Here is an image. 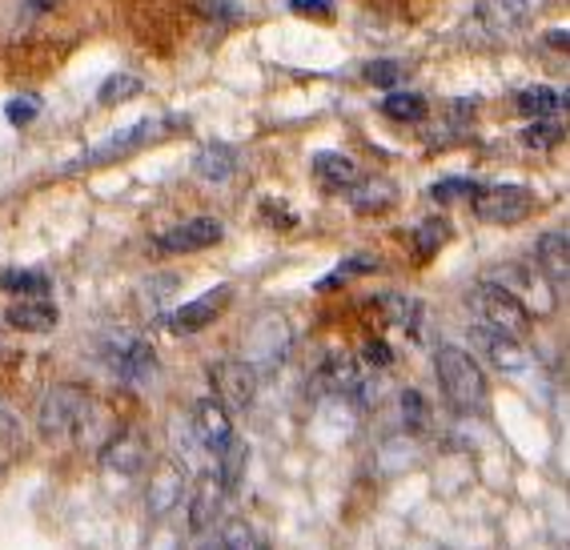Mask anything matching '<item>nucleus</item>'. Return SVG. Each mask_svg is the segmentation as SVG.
<instances>
[{
	"instance_id": "nucleus-1",
	"label": "nucleus",
	"mask_w": 570,
	"mask_h": 550,
	"mask_svg": "<svg viewBox=\"0 0 570 550\" xmlns=\"http://www.w3.org/2000/svg\"><path fill=\"white\" fill-rule=\"evenodd\" d=\"M434 370H439L442 394L459 414H479L487 406V374L462 346L434 350Z\"/></svg>"
},
{
	"instance_id": "nucleus-2",
	"label": "nucleus",
	"mask_w": 570,
	"mask_h": 550,
	"mask_svg": "<svg viewBox=\"0 0 570 550\" xmlns=\"http://www.w3.org/2000/svg\"><path fill=\"white\" fill-rule=\"evenodd\" d=\"M89 419H92V397L81 386L45 390L41 406H37V426L52 442L81 439L85 430H89Z\"/></svg>"
},
{
	"instance_id": "nucleus-3",
	"label": "nucleus",
	"mask_w": 570,
	"mask_h": 550,
	"mask_svg": "<svg viewBox=\"0 0 570 550\" xmlns=\"http://www.w3.org/2000/svg\"><path fill=\"white\" fill-rule=\"evenodd\" d=\"M174 117H149V121H137L129 125V129L112 132V137H105L101 145H92L89 154L77 157V161L69 165V174H77V169H92V165H105V161H117V157H129L137 154L141 145L157 141V137H165V132L174 129Z\"/></svg>"
},
{
	"instance_id": "nucleus-4",
	"label": "nucleus",
	"mask_w": 570,
	"mask_h": 550,
	"mask_svg": "<svg viewBox=\"0 0 570 550\" xmlns=\"http://www.w3.org/2000/svg\"><path fill=\"white\" fill-rule=\"evenodd\" d=\"M470 205H474V217L487 225H519L534 209V194H530L527 185H514V181L479 185L470 194Z\"/></svg>"
},
{
	"instance_id": "nucleus-5",
	"label": "nucleus",
	"mask_w": 570,
	"mask_h": 550,
	"mask_svg": "<svg viewBox=\"0 0 570 550\" xmlns=\"http://www.w3.org/2000/svg\"><path fill=\"white\" fill-rule=\"evenodd\" d=\"M470 306H474L479 322H487V326L507 330V334H514V337L530 334V310L522 306L510 289H502L499 282H482V286L470 294Z\"/></svg>"
},
{
	"instance_id": "nucleus-6",
	"label": "nucleus",
	"mask_w": 570,
	"mask_h": 550,
	"mask_svg": "<svg viewBox=\"0 0 570 550\" xmlns=\"http://www.w3.org/2000/svg\"><path fill=\"white\" fill-rule=\"evenodd\" d=\"M105 362H109L112 374L121 377V382H129V386H145V382L157 377L154 346L137 334H112L109 342H105Z\"/></svg>"
},
{
	"instance_id": "nucleus-7",
	"label": "nucleus",
	"mask_w": 570,
	"mask_h": 550,
	"mask_svg": "<svg viewBox=\"0 0 570 550\" xmlns=\"http://www.w3.org/2000/svg\"><path fill=\"white\" fill-rule=\"evenodd\" d=\"M209 386H214V397L222 402L229 414L237 410H249L257 397V370L245 362V357H225V362H214L209 366Z\"/></svg>"
},
{
	"instance_id": "nucleus-8",
	"label": "nucleus",
	"mask_w": 570,
	"mask_h": 550,
	"mask_svg": "<svg viewBox=\"0 0 570 550\" xmlns=\"http://www.w3.org/2000/svg\"><path fill=\"white\" fill-rule=\"evenodd\" d=\"M470 337H474V346L487 354L490 366L502 370V374H527L530 370V350L522 346V337L507 334V330L487 326V322H474Z\"/></svg>"
},
{
	"instance_id": "nucleus-9",
	"label": "nucleus",
	"mask_w": 570,
	"mask_h": 550,
	"mask_svg": "<svg viewBox=\"0 0 570 550\" xmlns=\"http://www.w3.org/2000/svg\"><path fill=\"white\" fill-rule=\"evenodd\" d=\"M189 426H194L197 446H202L209 459H217V454H222L237 434L229 410H225L217 397H202V402H194V410H189Z\"/></svg>"
},
{
	"instance_id": "nucleus-10",
	"label": "nucleus",
	"mask_w": 570,
	"mask_h": 550,
	"mask_svg": "<svg viewBox=\"0 0 570 550\" xmlns=\"http://www.w3.org/2000/svg\"><path fill=\"white\" fill-rule=\"evenodd\" d=\"M234 302V289L229 286H214L209 294L194 297V302H185V306H177L174 314L165 317V330L177 337H189V334H202L209 322H217V317L225 314V306Z\"/></svg>"
},
{
	"instance_id": "nucleus-11",
	"label": "nucleus",
	"mask_w": 570,
	"mask_h": 550,
	"mask_svg": "<svg viewBox=\"0 0 570 550\" xmlns=\"http://www.w3.org/2000/svg\"><path fill=\"white\" fill-rule=\"evenodd\" d=\"M285 350H289V326H285L282 314H265L254 330H249V350H245V362L262 374L269 366H282Z\"/></svg>"
},
{
	"instance_id": "nucleus-12",
	"label": "nucleus",
	"mask_w": 570,
	"mask_h": 550,
	"mask_svg": "<svg viewBox=\"0 0 570 550\" xmlns=\"http://www.w3.org/2000/svg\"><path fill=\"white\" fill-rule=\"evenodd\" d=\"M225 237L222 222L217 217H189V222L174 225L169 234L157 237V249L161 254H197V249H209Z\"/></svg>"
},
{
	"instance_id": "nucleus-13",
	"label": "nucleus",
	"mask_w": 570,
	"mask_h": 550,
	"mask_svg": "<svg viewBox=\"0 0 570 550\" xmlns=\"http://www.w3.org/2000/svg\"><path fill=\"white\" fill-rule=\"evenodd\" d=\"M145 459H149V439L132 426L121 430V434H112L101 450V466L112 470V474H141Z\"/></svg>"
},
{
	"instance_id": "nucleus-14",
	"label": "nucleus",
	"mask_w": 570,
	"mask_h": 550,
	"mask_svg": "<svg viewBox=\"0 0 570 550\" xmlns=\"http://www.w3.org/2000/svg\"><path fill=\"white\" fill-rule=\"evenodd\" d=\"M530 17V0H479L474 4V21L494 37H510L519 32Z\"/></svg>"
},
{
	"instance_id": "nucleus-15",
	"label": "nucleus",
	"mask_w": 570,
	"mask_h": 550,
	"mask_svg": "<svg viewBox=\"0 0 570 550\" xmlns=\"http://www.w3.org/2000/svg\"><path fill=\"white\" fill-rule=\"evenodd\" d=\"M534 257H539V269L550 286L567 289V277H570V237H567V229L542 234L539 245H534Z\"/></svg>"
},
{
	"instance_id": "nucleus-16",
	"label": "nucleus",
	"mask_w": 570,
	"mask_h": 550,
	"mask_svg": "<svg viewBox=\"0 0 570 550\" xmlns=\"http://www.w3.org/2000/svg\"><path fill=\"white\" fill-rule=\"evenodd\" d=\"M4 322H9L12 330H21V334H49V330H57V322H61V310L52 306L49 297H24V302L9 306Z\"/></svg>"
},
{
	"instance_id": "nucleus-17",
	"label": "nucleus",
	"mask_w": 570,
	"mask_h": 550,
	"mask_svg": "<svg viewBox=\"0 0 570 550\" xmlns=\"http://www.w3.org/2000/svg\"><path fill=\"white\" fill-rule=\"evenodd\" d=\"M229 490L222 487V479H217V470L214 474H205L202 482L194 487V499H189V527L202 534V530H209L217 522V514H222V502Z\"/></svg>"
},
{
	"instance_id": "nucleus-18",
	"label": "nucleus",
	"mask_w": 570,
	"mask_h": 550,
	"mask_svg": "<svg viewBox=\"0 0 570 550\" xmlns=\"http://www.w3.org/2000/svg\"><path fill=\"white\" fill-rule=\"evenodd\" d=\"M346 197L357 214H386L397 205V185L386 181V177H357L346 189Z\"/></svg>"
},
{
	"instance_id": "nucleus-19",
	"label": "nucleus",
	"mask_w": 570,
	"mask_h": 550,
	"mask_svg": "<svg viewBox=\"0 0 570 550\" xmlns=\"http://www.w3.org/2000/svg\"><path fill=\"white\" fill-rule=\"evenodd\" d=\"M194 174L202 177V181H209V185L229 181V177L237 174V154L222 141L202 145V149L194 154Z\"/></svg>"
},
{
	"instance_id": "nucleus-20",
	"label": "nucleus",
	"mask_w": 570,
	"mask_h": 550,
	"mask_svg": "<svg viewBox=\"0 0 570 550\" xmlns=\"http://www.w3.org/2000/svg\"><path fill=\"white\" fill-rule=\"evenodd\" d=\"M514 105H519V112L530 117V121H547V117H559L567 109V92L550 89V85H530V89H519Z\"/></svg>"
},
{
	"instance_id": "nucleus-21",
	"label": "nucleus",
	"mask_w": 570,
	"mask_h": 550,
	"mask_svg": "<svg viewBox=\"0 0 570 550\" xmlns=\"http://www.w3.org/2000/svg\"><path fill=\"white\" fill-rule=\"evenodd\" d=\"M177 499H181V466L165 462V466H157L154 474H149V510L165 514Z\"/></svg>"
},
{
	"instance_id": "nucleus-22",
	"label": "nucleus",
	"mask_w": 570,
	"mask_h": 550,
	"mask_svg": "<svg viewBox=\"0 0 570 550\" xmlns=\"http://www.w3.org/2000/svg\"><path fill=\"white\" fill-rule=\"evenodd\" d=\"M314 177L326 185V189H350L362 174H357V165L350 161L346 154H317L314 157Z\"/></svg>"
},
{
	"instance_id": "nucleus-23",
	"label": "nucleus",
	"mask_w": 570,
	"mask_h": 550,
	"mask_svg": "<svg viewBox=\"0 0 570 550\" xmlns=\"http://www.w3.org/2000/svg\"><path fill=\"white\" fill-rule=\"evenodd\" d=\"M382 306L390 310V322H394V326H402L410 337H414V342H422V317H426L422 302H414V297L386 294V297H382Z\"/></svg>"
},
{
	"instance_id": "nucleus-24",
	"label": "nucleus",
	"mask_w": 570,
	"mask_h": 550,
	"mask_svg": "<svg viewBox=\"0 0 570 550\" xmlns=\"http://www.w3.org/2000/svg\"><path fill=\"white\" fill-rule=\"evenodd\" d=\"M245 459H249V446H245L242 439H237L234 434V442H229V446L222 450V454H217V479H222V487L229 490V494H234L237 487H242V474H245Z\"/></svg>"
},
{
	"instance_id": "nucleus-25",
	"label": "nucleus",
	"mask_w": 570,
	"mask_h": 550,
	"mask_svg": "<svg viewBox=\"0 0 570 550\" xmlns=\"http://www.w3.org/2000/svg\"><path fill=\"white\" fill-rule=\"evenodd\" d=\"M0 289L21 297H49L52 277L41 274V269H9V274H0Z\"/></svg>"
},
{
	"instance_id": "nucleus-26",
	"label": "nucleus",
	"mask_w": 570,
	"mask_h": 550,
	"mask_svg": "<svg viewBox=\"0 0 570 550\" xmlns=\"http://www.w3.org/2000/svg\"><path fill=\"white\" fill-rule=\"evenodd\" d=\"M382 112H386L390 121L417 125V121H426V101L414 97V92H390L386 101H382Z\"/></svg>"
},
{
	"instance_id": "nucleus-27",
	"label": "nucleus",
	"mask_w": 570,
	"mask_h": 550,
	"mask_svg": "<svg viewBox=\"0 0 570 550\" xmlns=\"http://www.w3.org/2000/svg\"><path fill=\"white\" fill-rule=\"evenodd\" d=\"M141 89H145L141 77H132V72H112L109 81L101 85V92H97V101L125 105V101H132V97H141Z\"/></svg>"
},
{
	"instance_id": "nucleus-28",
	"label": "nucleus",
	"mask_w": 570,
	"mask_h": 550,
	"mask_svg": "<svg viewBox=\"0 0 570 550\" xmlns=\"http://www.w3.org/2000/svg\"><path fill=\"white\" fill-rule=\"evenodd\" d=\"M446 237H450V225L442 222V217H430V222H422L414 229V249H417V257H434L446 245Z\"/></svg>"
},
{
	"instance_id": "nucleus-29",
	"label": "nucleus",
	"mask_w": 570,
	"mask_h": 550,
	"mask_svg": "<svg viewBox=\"0 0 570 550\" xmlns=\"http://www.w3.org/2000/svg\"><path fill=\"white\" fill-rule=\"evenodd\" d=\"M522 141H527L530 149H554V145L567 141V125H559L554 117H547V121H530V129L522 132Z\"/></svg>"
},
{
	"instance_id": "nucleus-30",
	"label": "nucleus",
	"mask_w": 570,
	"mask_h": 550,
	"mask_svg": "<svg viewBox=\"0 0 570 550\" xmlns=\"http://www.w3.org/2000/svg\"><path fill=\"white\" fill-rule=\"evenodd\" d=\"M21 454V426L9 410H0V474L12 466V459Z\"/></svg>"
},
{
	"instance_id": "nucleus-31",
	"label": "nucleus",
	"mask_w": 570,
	"mask_h": 550,
	"mask_svg": "<svg viewBox=\"0 0 570 550\" xmlns=\"http://www.w3.org/2000/svg\"><path fill=\"white\" fill-rule=\"evenodd\" d=\"M222 550H269V542L249 522H229L222 534Z\"/></svg>"
},
{
	"instance_id": "nucleus-32",
	"label": "nucleus",
	"mask_w": 570,
	"mask_h": 550,
	"mask_svg": "<svg viewBox=\"0 0 570 550\" xmlns=\"http://www.w3.org/2000/svg\"><path fill=\"white\" fill-rule=\"evenodd\" d=\"M479 189V181H470V177H446V181H434L430 185V197L439 205H450V202H462Z\"/></svg>"
},
{
	"instance_id": "nucleus-33",
	"label": "nucleus",
	"mask_w": 570,
	"mask_h": 550,
	"mask_svg": "<svg viewBox=\"0 0 570 550\" xmlns=\"http://www.w3.org/2000/svg\"><path fill=\"white\" fill-rule=\"evenodd\" d=\"M370 269H377L374 257H350V262L337 265V269H334V274H330V277H322V282H317V289H334V286H342L346 277H354V274H370Z\"/></svg>"
},
{
	"instance_id": "nucleus-34",
	"label": "nucleus",
	"mask_w": 570,
	"mask_h": 550,
	"mask_svg": "<svg viewBox=\"0 0 570 550\" xmlns=\"http://www.w3.org/2000/svg\"><path fill=\"white\" fill-rule=\"evenodd\" d=\"M366 81L374 85V89H397V81H402V65L397 61H370Z\"/></svg>"
},
{
	"instance_id": "nucleus-35",
	"label": "nucleus",
	"mask_w": 570,
	"mask_h": 550,
	"mask_svg": "<svg viewBox=\"0 0 570 550\" xmlns=\"http://www.w3.org/2000/svg\"><path fill=\"white\" fill-rule=\"evenodd\" d=\"M37 112H41V101H37V97H12V101L4 105V117H9L12 125H32L37 121Z\"/></svg>"
},
{
	"instance_id": "nucleus-36",
	"label": "nucleus",
	"mask_w": 570,
	"mask_h": 550,
	"mask_svg": "<svg viewBox=\"0 0 570 550\" xmlns=\"http://www.w3.org/2000/svg\"><path fill=\"white\" fill-rule=\"evenodd\" d=\"M397 402H402V422H406V430H422V422H426V402H422V394L406 390Z\"/></svg>"
},
{
	"instance_id": "nucleus-37",
	"label": "nucleus",
	"mask_w": 570,
	"mask_h": 550,
	"mask_svg": "<svg viewBox=\"0 0 570 550\" xmlns=\"http://www.w3.org/2000/svg\"><path fill=\"white\" fill-rule=\"evenodd\" d=\"M289 12H297V17H317V21H330L337 12L334 0H289Z\"/></svg>"
},
{
	"instance_id": "nucleus-38",
	"label": "nucleus",
	"mask_w": 570,
	"mask_h": 550,
	"mask_svg": "<svg viewBox=\"0 0 570 550\" xmlns=\"http://www.w3.org/2000/svg\"><path fill=\"white\" fill-rule=\"evenodd\" d=\"M262 214H265V222L269 225H282V229H294L297 225V217L285 209L282 202H262Z\"/></svg>"
},
{
	"instance_id": "nucleus-39",
	"label": "nucleus",
	"mask_w": 570,
	"mask_h": 550,
	"mask_svg": "<svg viewBox=\"0 0 570 550\" xmlns=\"http://www.w3.org/2000/svg\"><path fill=\"white\" fill-rule=\"evenodd\" d=\"M366 362H370V366H390V362H394V354L386 350V342H370V346H366Z\"/></svg>"
},
{
	"instance_id": "nucleus-40",
	"label": "nucleus",
	"mask_w": 570,
	"mask_h": 550,
	"mask_svg": "<svg viewBox=\"0 0 570 550\" xmlns=\"http://www.w3.org/2000/svg\"><path fill=\"white\" fill-rule=\"evenodd\" d=\"M547 45H554V49H567V29H562V32H550Z\"/></svg>"
}]
</instances>
